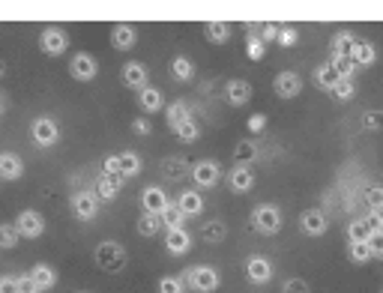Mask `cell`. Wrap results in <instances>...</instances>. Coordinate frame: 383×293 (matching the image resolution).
Listing matches in <instances>:
<instances>
[{
	"label": "cell",
	"instance_id": "obj_9",
	"mask_svg": "<svg viewBox=\"0 0 383 293\" xmlns=\"http://www.w3.org/2000/svg\"><path fill=\"white\" fill-rule=\"evenodd\" d=\"M96 72H99V60H96L90 51H78V54H72V60H69V75L75 78V81L87 84V81H93V78H96Z\"/></svg>",
	"mask_w": 383,
	"mask_h": 293
},
{
	"label": "cell",
	"instance_id": "obj_27",
	"mask_svg": "<svg viewBox=\"0 0 383 293\" xmlns=\"http://www.w3.org/2000/svg\"><path fill=\"white\" fill-rule=\"evenodd\" d=\"M353 45H357V36L351 30H339L333 36V57H351Z\"/></svg>",
	"mask_w": 383,
	"mask_h": 293
},
{
	"label": "cell",
	"instance_id": "obj_35",
	"mask_svg": "<svg viewBox=\"0 0 383 293\" xmlns=\"http://www.w3.org/2000/svg\"><path fill=\"white\" fill-rule=\"evenodd\" d=\"M174 138H177L180 144H192V141H198V138H200L198 123H195V120H186L183 126H177V129H174Z\"/></svg>",
	"mask_w": 383,
	"mask_h": 293
},
{
	"label": "cell",
	"instance_id": "obj_46",
	"mask_svg": "<svg viewBox=\"0 0 383 293\" xmlns=\"http://www.w3.org/2000/svg\"><path fill=\"white\" fill-rule=\"evenodd\" d=\"M362 129L380 132L383 129V111H366V114H362Z\"/></svg>",
	"mask_w": 383,
	"mask_h": 293
},
{
	"label": "cell",
	"instance_id": "obj_20",
	"mask_svg": "<svg viewBox=\"0 0 383 293\" xmlns=\"http://www.w3.org/2000/svg\"><path fill=\"white\" fill-rule=\"evenodd\" d=\"M138 105H141V111H147V114H156L165 108V96H162V90L159 87H144L138 90Z\"/></svg>",
	"mask_w": 383,
	"mask_h": 293
},
{
	"label": "cell",
	"instance_id": "obj_18",
	"mask_svg": "<svg viewBox=\"0 0 383 293\" xmlns=\"http://www.w3.org/2000/svg\"><path fill=\"white\" fill-rule=\"evenodd\" d=\"M135 42H138L135 24L120 21V24H114V27H111V45H114L117 51H129V48H135Z\"/></svg>",
	"mask_w": 383,
	"mask_h": 293
},
{
	"label": "cell",
	"instance_id": "obj_16",
	"mask_svg": "<svg viewBox=\"0 0 383 293\" xmlns=\"http://www.w3.org/2000/svg\"><path fill=\"white\" fill-rule=\"evenodd\" d=\"M227 186H231L234 195H245V191L254 189V171L245 168V164H234L231 173H227Z\"/></svg>",
	"mask_w": 383,
	"mask_h": 293
},
{
	"label": "cell",
	"instance_id": "obj_7",
	"mask_svg": "<svg viewBox=\"0 0 383 293\" xmlns=\"http://www.w3.org/2000/svg\"><path fill=\"white\" fill-rule=\"evenodd\" d=\"M69 207H72V216L78 218V222H93V218L99 216V198H96V191H75L69 200Z\"/></svg>",
	"mask_w": 383,
	"mask_h": 293
},
{
	"label": "cell",
	"instance_id": "obj_17",
	"mask_svg": "<svg viewBox=\"0 0 383 293\" xmlns=\"http://www.w3.org/2000/svg\"><path fill=\"white\" fill-rule=\"evenodd\" d=\"M24 177V162L18 153H0V180L15 182Z\"/></svg>",
	"mask_w": 383,
	"mask_h": 293
},
{
	"label": "cell",
	"instance_id": "obj_57",
	"mask_svg": "<svg viewBox=\"0 0 383 293\" xmlns=\"http://www.w3.org/2000/svg\"><path fill=\"white\" fill-rule=\"evenodd\" d=\"M6 111V102H3V96H0V114H3Z\"/></svg>",
	"mask_w": 383,
	"mask_h": 293
},
{
	"label": "cell",
	"instance_id": "obj_32",
	"mask_svg": "<svg viewBox=\"0 0 383 293\" xmlns=\"http://www.w3.org/2000/svg\"><path fill=\"white\" fill-rule=\"evenodd\" d=\"M162 227H165L162 216H150V213H144V216L138 218V234H141V236H156V234H162Z\"/></svg>",
	"mask_w": 383,
	"mask_h": 293
},
{
	"label": "cell",
	"instance_id": "obj_31",
	"mask_svg": "<svg viewBox=\"0 0 383 293\" xmlns=\"http://www.w3.org/2000/svg\"><path fill=\"white\" fill-rule=\"evenodd\" d=\"M120 173H123V180L126 177H138V173H141V155L135 150L120 153Z\"/></svg>",
	"mask_w": 383,
	"mask_h": 293
},
{
	"label": "cell",
	"instance_id": "obj_47",
	"mask_svg": "<svg viewBox=\"0 0 383 293\" xmlns=\"http://www.w3.org/2000/svg\"><path fill=\"white\" fill-rule=\"evenodd\" d=\"M102 173H105V177H123V173H120V153L105 155V159H102Z\"/></svg>",
	"mask_w": 383,
	"mask_h": 293
},
{
	"label": "cell",
	"instance_id": "obj_25",
	"mask_svg": "<svg viewBox=\"0 0 383 293\" xmlns=\"http://www.w3.org/2000/svg\"><path fill=\"white\" fill-rule=\"evenodd\" d=\"M234 159H236V164H245V168H252V164L261 159L258 144H254V141H240V144L234 146Z\"/></svg>",
	"mask_w": 383,
	"mask_h": 293
},
{
	"label": "cell",
	"instance_id": "obj_42",
	"mask_svg": "<svg viewBox=\"0 0 383 293\" xmlns=\"http://www.w3.org/2000/svg\"><path fill=\"white\" fill-rule=\"evenodd\" d=\"M276 42L281 45V48H290V45H297V42H299V30H297L294 24H281V27H279V39H276Z\"/></svg>",
	"mask_w": 383,
	"mask_h": 293
},
{
	"label": "cell",
	"instance_id": "obj_43",
	"mask_svg": "<svg viewBox=\"0 0 383 293\" xmlns=\"http://www.w3.org/2000/svg\"><path fill=\"white\" fill-rule=\"evenodd\" d=\"M330 63L335 66V72H339V78H351L353 81V75H357V63H353L351 57H333Z\"/></svg>",
	"mask_w": 383,
	"mask_h": 293
},
{
	"label": "cell",
	"instance_id": "obj_14",
	"mask_svg": "<svg viewBox=\"0 0 383 293\" xmlns=\"http://www.w3.org/2000/svg\"><path fill=\"white\" fill-rule=\"evenodd\" d=\"M245 278H249L252 285H267L272 278V263L267 258H261V254H252V258L245 261Z\"/></svg>",
	"mask_w": 383,
	"mask_h": 293
},
{
	"label": "cell",
	"instance_id": "obj_49",
	"mask_svg": "<svg viewBox=\"0 0 383 293\" xmlns=\"http://www.w3.org/2000/svg\"><path fill=\"white\" fill-rule=\"evenodd\" d=\"M281 293H312V287H308L306 278H288L285 287H281Z\"/></svg>",
	"mask_w": 383,
	"mask_h": 293
},
{
	"label": "cell",
	"instance_id": "obj_37",
	"mask_svg": "<svg viewBox=\"0 0 383 293\" xmlns=\"http://www.w3.org/2000/svg\"><path fill=\"white\" fill-rule=\"evenodd\" d=\"M162 222H165V231H177V227H183L186 225V216L180 213V207L177 204H171L165 213H162Z\"/></svg>",
	"mask_w": 383,
	"mask_h": 293
},
{
	"label": "cell",
	"instance_id": "obj_21",
	"mask_svg": "<svg viewBox=\"0 0 383 293\" xmlns=\"http://www.w3.org/2000/svg\"><path fill=\"white\" fill-rule=\"evenodd\" d=\"M351 60L357 63V69L371 66V63L377 60V48H375V42H368V39H357V45H353V51H351Z\"/></svg>",
	"mask_w": 383,
	"mask_h": 293
},
{
	"label": "cell",
	"instance_id": "obj_53",
	"mask_svg": "<svg viewBox=\"0 0 383 293\" xmlns=\"http://www.w3.org/2000/svg\"><path fill=\"white\" fill-rule=\"evenodd\" d=\"M18 290H21V293H42L39 287H36V281H33L30 276H21V278H18Z\"/></svg>",
	"mask_w": 383,
	"mask_h": 293
},
{
	"label": "cell",
	"instance_id": "obj_52",
	"mask_svg": "<svg viewBox=\"0 0 383 293\" xmlns=\"http://www.w3.org/2000/svg\"><path fill=\"white\" fill-rule=\"evenodd\" d=\"M0 293H21V290H18V278L0 276Z\"/></svg>",
	"mask_w": 383,
	"mask_h": 293
},
{
	"label": "cell",
	"instance_id": "obj_48",
	"mask_svg": "<svg viewBox=\"0 0 383 293\" xmlns=\"http://www.w3.org/2000/svg\"><path fill=\"white\" fill-rule=\"evenodd\" d=\"M279 27L281 24H272V21H267V24H261V33H258V39L267 45V42H276L279 39Z\"/></svg>",
	"mask_w": 383,
	"mask_h": 293
},
{
	"label": "cell",
	"instance_id": "obj_24",
	"mask_svg": "<svg viewBox=\"0 0 383 293\" xmlns=\"http://www.w3.org/2000/svg\"><path fill=\"white\" fill-rule=\"evenodd\" d=\"M123 182H126L123 177H105V173H102L99 182H96V198L99 200H114L117 191L123 189Z\"/></svg>",
	"mask_w": 383,
	"mask_h": 293
},
{
	"label": "cell",
	"instance_id": "obj_5",
	"mask_svg": "<svg viewBox=\"0 0 383 293\" xmlns=\"http://www.w3.org/2000/svg\"><path fill=\"white\" fill-rule=\"evenodd\" d=\"M30 138L36 146H42V150H48L60 141V126L51 120V117H36L30 123Z\"/></svg>",
	"mask_w": 383,
	"mask_h": 293
},
{
	"label": "cell",
	"instance_id": "obj_50",
	"mask_svg": "<svg viewBox=\"0 0 383 293\" xmlns=\"http://www.w3.org/2000/svg\"><path fill=\"white\" fill-rule=\"evenodd\" d=\"M245 129H249L252 135H261L263 129H267V114H252L249 123H245Z\"/></svg>",
	"mask_w": 383,
	"mask_h": 293
},
{
	"label": "cell",
	"instance_id": "obj_28",
	"mask_svg": "<svg viewBox=\"0 0 383 293\" xmlns=\"http://www.w3.org/2000/svg\"><path fill=\"white\" fill-rule=\"evenodd\" d=\"M186 120H192V108L183 102V99H177V102L168 105V126L171 129H177V126H183Z\"/></svg>",
	"mask_w": 383,
	"mask_h": 293
},
{
	"label": "cell",
	"instance_id": "obj_38",
	"mask_svg": "<svg viewBox=\"0 0 383 293\" xmlns=\"http://www.w3.org/2000/svg\"><path fill=\"white\" fill-rule=\"evenodd\" d=\"M18 240H21V234H18L15 222L9 225H0V249H15Z\"/></svg>",
	"mask_w": 383,
	"mask_h": 293
},
{
	"label": "cell",
	"instance_id": "obj_2",
	"mask_svg": "<svg viewBox=\"0 0 383 293\" xmlns=\"http://www.w3.org/2000/svg\"><path fill=\"white\" fill-rule=\"evenodd\" d=\"M93 258H96V267L102 272H111V276H114V272H120L126 267V261H129V258H126V249L120 243H114V240L99 243Z\"/></svg>",
	"mask_w": 383,
	"mask_h": 293
},
{
	"label": "cell",
	"instance_id": "obj_1",
	"mask_svg": "<svg viewBox=\"0 0 383 293\" xmlns=\"http://www.w3.org/2000/svg\"><path fill=\"white\" fill-rule=\"evenodd\" d=\"M186 287H192L195 293H216L218 285H222V276H218L216 267H207V263H198V267H189L186 270Z\"/></svg>",
	"mask_w": 383,
	"mask_h": 293
},
{
	"label": "cell",
	"instance_id": "obj_40",
	"mask_svg": "<svg viewBox=\"0 0 383 293\" xmlns=\"http://www.w3.org/2000/svg\"><path fill=\"white\" fill-rule=\"evenodd\" d=\"M245 54H249V60H263V57H267V45L258 39V33H249V39H245Z\"/></svg>",
	"mask_w": 383,
	"mask_h": 293
},
{
	"label": "cell",
	"instance_id": "obj_19",
	"mask_svg": "<svg viewBox=\"0 0 383 293\" xmlns=\"http://www.w3.org/2000/svg\"><path fill=\"white\" fill-rule=\"evenodd\" d=\"M165 249H168V254H174V258H180V254H186L192 249V236L186 234V227L165 231Z\"/></svg>",
	"mask_w": 383,
	"mask_h": 293
},
{
	"label": "cell",
	"instance_id": "obj_23",
	"mask_svg": "<svg viewBox=\"0 0 383 293\" xmlns=\"http://www.w3.org/2000/svg\"><path fill=\"white\" fill-rule=\"evenodd\" d=\"M177 207H180V213H183L186 218L189 216H200L204 213V198H200V191H183L180 195V200H177Z\"/></svg>",
	"mask_w": 383,
	"mask_h": 293
},
{
	"label": "cell",
	"instance_id": "obj_12",
	"mask_svg": "<svg viewBox=\"0 0 383 293\" xmlns=\"http://www.w3.org/2000/svg\"><path fill=\"white\" fill-rule=\"evenodd\" d=\"M168 207H171V200H168V195H165V189H162V186H147L141 191V209H144V213L162 216Z\"/></svg>",
	"mask_w": 383,
	"mask_h": 293
},
{
	"label": "cell",
	"instance_id": "obj_4",
	"mask_svg": "<svg viewBox=\"0 0 383 293\" xmlns=\"http://www.w3.org/2000/svg\"><path fill=\"white\" fill-rule=\"evenodd\" d=\"M39 48L48 54V57H60V54H66V48H69V33L63 30L60 24H45L39 33Z\"/></svg>",
	"mask_w": 383,
	"mask_h": 293
},
{
	"label": "cell",
	"instance_id": "obj_33",
	"mask_svg": "<svg viewBox=\"0 0 383 293\" xmlns=\"http://www.w3.org/2000/svg\"><path fill=\"white\" fill-rule=\"evenodd\" d=\"M353 96H357V84H353L351 78H339V84L333 87V99H335V102H351Z\"/></svg>",
	"mask_w": 383,
	"mask_h": 293
},
{
	"label": "cell",
	"instance_id": "obj_11",
	"mask_svg": "<svg viewBox=\"0 0 383 293\" xmlns=\"http://www.w3.org/2000/svg\"><path fill=\"white\" fill-rule=\"evenodd\" d=\"M272 90H276V96L279 99H297L299 93H303V78L297 75V72H279L276 81H272Z\"/></svg>",
	"mask_w": 383,
	"mask_h": 293
},
{
	"label": "cell",
	"instance_id": "obj_13",
	"mask_svg": "<svg viewBox=\"0 0 383 293\" xmlns=\"http://www.w3.org/2000/svg\"><path fill=\"white\" fill-rule=\"evenodd\" d=\"M299 231L306 236H324L330 231V222H326V216L321 209H303V216H299Z\"/></svg>",
	"mask_w": 383,
	"mask_h": 293
},
{
	"label": "cell",
	"instance_id": "obj_51",
	"mask_svg": "<svg viewBox=\"0 0 383 293\" xmlns=\"http://www.w3.org/2000/svg\"><path fill=\"white\" fill-rule=\"evenodd\" d=\"M368 252H371V258H380V261H383V231H380V234H371Z\"/></svg>",
	"mask_w": 383,
	"mask_h": 293
},
{
	"label": "cell",
	"instance_id": "obj_56",
	"mask_svg": "<svg viewBox=\"0 0 383 293\" xmlns=\"http://www.w3.org/2000/svg\"><path fill=\"white\" fill-rule=\"evenodd\" d=\"M3 75H6V63L0 60V78H3Z\"/></svg>",
	"mask_w": 383,
	"mask_h": 293
},
{
	"label": "cell",
	"instance_id": "obj_58",
	"mask_svg": "<svg viewBox=\"0 0 383 293\" xmlns=\"http://www.w3.org/2000/svg\"><path fill=\"white\" fill-rule=\"evenodd\" d=\"M81 293H87V290H81Z\"/></svg>",
	"mask_w": 383,
	"mask_h": 293
},
{
	"label": "cell",
	"instance_id": "obj_45",
	"mask_svg": "<svg viewBox=\"0 0 383 293\" xmlns=\"http://www.w3.org/2000/svg\"><path fill=\"white\" fill-rule=\"evenodd\" d=\"M159 293H186V281L177 276H165L159 278Z\"/></svg>",
	"mask_w": 383,
	"mask_h": 293
},
{
	"label": "cell",
	"instance_id": "obj_36",
	"mask_svg": "<svg viewBox=\"0 0 383 293\" xmlns=\"http://www.w3.org/2000/svg\"><path fill=\"white\" fill-rule=\"evenodd\" d=\"M162 171H165L168 180H183V177H189V173H192L189 164L180 162V159H168L165 164H162Z\"/></svg>",
	"mask_w": 383,
	"mask_h": 293
},
{
	"label": "cell",
	"instance_id": "obj_15",
	"mask_svg": "<svg viewBox=\"0 0 383 293\" xmlns=\"http://www.w3.org/2000/svg\"><path fill=\"white\" fill-rule=\"evenodd\" d=\"M147 78H150V72H147V66L144 63H138V60H129L123 66V72H120V81L129 90H144L147 87Z\"/></svg>",
	"mask_w": 383,
	"mask_h": 293
},
{
	"label": "cell",
	"instance_id": "obj_34",
	"mask_svg": "<svg viewBox=\"0 0 383 293\" xmlns=\"http://www.w3.org/2000/svg\"><path fill=\"white\" fill-rule=\"evenodd\" d=\"M348 236H351V243H368L371 231H368L366 218H353V222L348 225Z\"/></svg>",
	"mask_w": 383,
	"mask_h": 293
},
{
	"label": "cell",
	"instance_id": "obj_3",
	"mask_svg": "<svg viewBox=\"0 0 383 293\" xmlns=\"http://www.w3.org/2000/svg\"><path fill=\"white\" fill-rule=\"evenodd\" d=\"M252 227L263 236H276L281 231V209L276 204H258L252 209Z\"/></svg>",
	"mask_w": 383,
	"mask_h": 293
},
{
	"label": "cell",
	"instance_id": "obj_39",
	"mask_svg": "<svg viewBox=\"0 0 383 293\" xmlns=\"http://www.w3.org/2000/svg\"><path fill=\"white\" fill-rule=\"evenodd\" d=\"M366 207H368V213L383 216V186L366 189Z\"/></svg>",
	"mask_w": 383,
	"mask_h": 293
},
{
	"label": "cell",
	"instance_id": "obj_29",
	"mask_svg": "<svg viewBox=\"0 0 383 293\" xmlns=\"http://www.w3.org/2000/svg\"><path fill=\"white\" fill-rule=\"evenodd\" d=\"M204 30H207V39L216 42V45H225L227 39H231V24L227 21H207Z\"/></svg>",
	"mask_w": 383,
	"mask_h": 293
},
{
	"label": "cell",
	"instance_id": "obj_22",
	"mask_svg": "<svg viewBox=\"0 0 383 293\" xmlns=\"http://www.w3.org/2000/svg\"><path fill=\"white\" fill-rule=\"evenodd\" d=\"M27 276L36 281V287H39V290H51L54 285H57V272H54V267H48V263H36Z\"/></svg>",
	"mask_w": 383,
	"mask_h": 293
},
{
	"label": "cell",
	"instance_id": "obj_6",
	"mask_svg": "<svg viewBox=\"0 0 383 293\" xmlns=\"http://www.w3.org/2000/svg\"><path fill=\"white\" fill-rule=\"evenodd\" d=\"M189 177L198 189H216L218 180H222V168H218V162H213V159H200V162L192 164Z\"/></svg>",
	"mask_w": 383,
	"mask_h": 293
},
{
	"label": "cell",
	"instance_id": "obj_55",
	"mask_svg": "<svg viewBox=\"0 0 383 293\" xmlns=\"http://www.w3.org/2000/svg\"><path fill=\"white\" fill-rule=\"evenodd\" d=\"M366 225H368V231H371V234H380V231H383V216L368 213V216H366Z\"/></svg>",
	"mask_w": 383,
	"mask_h": 293
},
{
	"label": "cell",
	"instance_id": "obj_41",
	"mask_svg": "<svg viewBox=\"0 0 383 293\" xmlns=\"http://www.w3.org/2000/svg\"><path fill=\"white\" fill-rule=\"evenodd\" d=\"M348 258L353 261V263H368V261H375L371 258V252H368V243H351V249H348Z\"/></svg>",
	"mask_w": 383,
	"mask_h": 293
},
{
	"label": "cell",
	"instance_id": "obj_26",
	"mask_svg": "<svg viewBox=\"0 0 383 293\" xmlns=\"http://www.w3.org/2000/svg\"><path fill=\"white\" fill-rule=\"evenodd\" d=\"M315 84L321 90H326V93H333V87L339 84V72H335L333 63H324V66L315 69Z\"/></svg>",
	"mask_w": 383,
	"mask_h": 293
},
{
	"label": "cell",
	"instance_id": "obj_30",
	"mask_svg": "<svg viewBox=\"0 0 383 293\" xmlns=\"http://www.w3.org/2000/svg\"><path fill=\"white\" fill-rule=\"evenodd\" d=\"M171 75H174L177 81H192V78H195V63L180 54V57L171 60Z\"/></svg>",
	"mask_w": 383,
	"mask_h": 293
},
{
	"label": "cell",
	"instance_id": "obj_10",
	"mask_svg": "<svg viewBox=\"0 0 383 293\" xmlns=\"http://www.w3.org/2000/svg\"><path fill=\"white\" fill-rule=\"evenodd\" d=\"M252 96H254V87H252V81H245V78H231L225 84V99H227V105H234V108L249 105Z\"/></svg>",
	"mask_w": 383,
	"mask_h": 293
},
{
	"label": "cell",
	"instance_id": "obj_8",
	"mask_svg": "<svg viewBox=\"0 0 383 293\" xmlns=\"http://www.w3.org/2000/svg\"><path fill=\"white\" fill-rule=\"evenodd\" d=\"M15 227L24 240H39L45 234V216L39 209H21V213L15 216Z\"/></svg>",
	"mask_w": 383,
	"mask_h": 293
},
{
	"label": "cell",
	"instance_id": "obj_54",
	"mask_svg": "<svg viewBox=\"0 0 383 293\" xmlns=\"http://www.w3.org/2000/svg\"><path fill=\"white\" fill-rule=\"evenodd\" d=\"M132 132H135V135H150V132H153V126H150V120L138 117V120H132Z\"/></svg>",
	"mask_w": 383,
	"mask_h": 293
},
{
	"label": "cell",
	"instance_id": "obj_44",
	"mask_svg": "<svg viewBox=\"0 0 383 293\" xmlns=\"http://www.w3.org/2000/svg\"><path fill=\"white\" fill-rule=\"evenodd\" d=\"M200 234H204V240H207V243H222V240H225V234H227V227H225L222 222H207Z\"/></svg>",
	"mask_w": 383,
	"mask_h": 293
}]
</instances>
